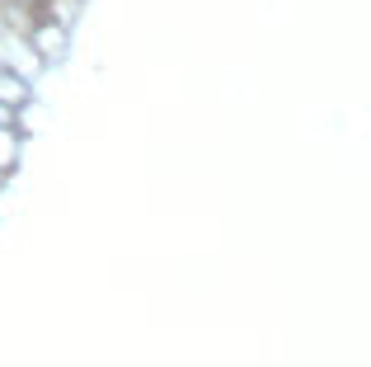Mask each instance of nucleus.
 Returning a JSON list of instances; mask_svg holds the SVG:
<instances>
[]
</instances>
